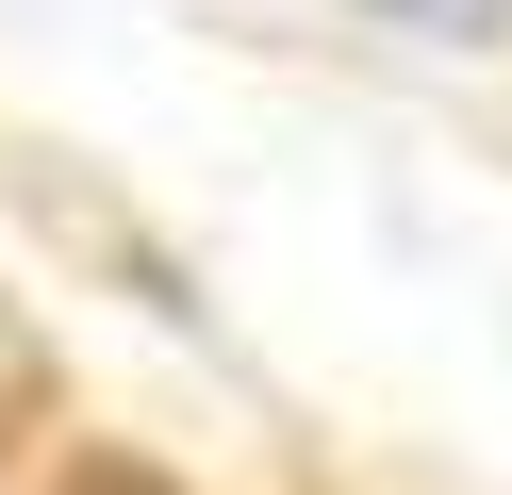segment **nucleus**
<instances>
[{"label": "nucleus", "instance_id": "obj_1", "mask_svg": "<svg viewBox=\"0 0 512 495\" xmlns=\"http://www.w3.org/2000/svg\"><path fill=\"white\" fill-rule=\"evenodd\" d=\"M364 17H397V33H446V50H479V33H496L512 0H364Z\"/></svg>", "mask_w": 512, "mask_h": 495}, {"label": "nucleus", "instance_id": "obj_2", "mask_svg": "<svg viewBox=\"0 0 512 495\" xmlns=\"http://www.w3.org/2000/svg\"><path fill=\"white\" fill-rule=\"evenodd\" d=\"M83 495H166V479H149V462H83Z\"/></svg>", "mask_w": 512, "mask_h": 495}]
</instances>
